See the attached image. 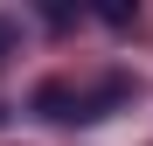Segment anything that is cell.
<instances>
[{"mask_svg": "<svg viewBox=\"0 0 153 146\" xmlns=\"http://www.w3.org/2000/svg\"><path fill=\"white\" fill-rule=\"evenodd\" d=\"M97 21H111V28H132L139 7H125V0H111V7H97Z\"/></svg>", "mask_w": 153, "mask_h": 146, "instance_id": "1", "label": "cell"}, {"mask_svg": "<svg viewBox=\"0 0 153 146\" xmlns=\"http://www.w3.org/2000/svg\"><path fill=\"white\" fill-rule=\"evenodd\" d=\"M0 49H7V28H0Z\"/></svg>", "mask_w": 153, "mask_h": 146, "instance_id": "2", "label": "cell"}]
</instances>
